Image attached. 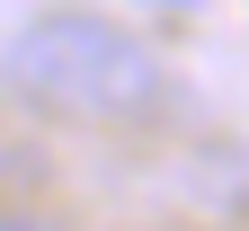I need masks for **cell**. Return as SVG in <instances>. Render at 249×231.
I'll use <instances>...</instances> for the list:
<instances>
[{
	"mask_svg": "<svg viewBox=\"0 0 249 231\" xmlns=\"http://www.w3.org/2000/svg\"><path fill=\"white\" fill-rule=\"evenodd\" d=\"M0 231H53V222H36V213H0Z\"/></svg>",
	"mask_w": 249,
	"mask_h": 231,
	"instance_id": "7a4b0ae2",
	"label": "cell"
},
{
	"mask_svg": "<svg viewBox=\"0 0 249 231\" xmlns=\"http://www.w3.org/2000/svg\"><path fill=\"white\" fill-rule=\"evenodd\" d=\"M0 80L27 107L71 116V124H160L178 107L169 62L134 27H116L107 9H80V0L27 9L9 27V45H0Z\"/></svg>",
	"mask_w": 249,
	"mask_h": 231,
	"instance_id": "6da1fadb",
	"label": "cell"
},
{
	"mask_svg": "<svg viewBox=\"0 0 249 231\" xmlns=\"http://www.w3.org/2000/svg\"><path fill=\"white\" fill-rule=\"evenodd\" d=\"M151 9H196V0H151Z\"/></svg>",
	"mask_w": 249,
	"mask_h": 231,
	"instance_id": "3957f363",
	"label": "cell"
}]
</instances>
